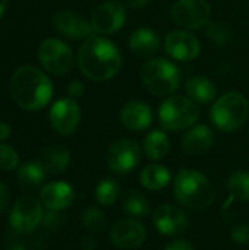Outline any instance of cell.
<instances>
[{"label": "cell", "instance_id": "6da1fadb", "mask_svg": "<svg viewBox=\"0 0 249 250\" xmlns=\"http://www.w3.org/2000/svg\"><path fill=\"white\" fill-rule=\"evenodd\" d=\"M78 67L87 79L104 82L119 73L122 53L113 41L92 34L85 38L78 51Z\"/></svg>", "mask_w": 249, "mask_h": 250}, {"label": "cell", "instance_id": "7a4b0ae2", "mask_svg": "<svg viewBox=\"0 0 249 250\" xmlns=\"http://www.w3.org/2000/svg\"><path fill=\"white\" fill-rule=\"evenodd\" d=\"M10 95L16 105L28 111L44 108L53 97V83L34 66L18 67L10 78Z\"/></svg>", "mask_w": 249, "mask_h": 250}, {"label": "cell", "instance_id": "3957f363", "mask_svg": "<svg viewBox=\"0 0 249 250\" xmlns=\"http://www.w3.org/2000/svg\"><path fill=\"white\" fill-rule=\"evenodd\" d=\"M173 190L178 202L192 211L208 208L216 198L210 180L195 170H181L175 177Z\"/></svg>", "mask_w": 249, "mask_h": 250}, {"label": "cell", "instance_id": "277c9868", "mask_svg": "<svg viewBox=\"0 0 249 250\" xmlns=\"http://www.w3.org/2000/svg\"><path fill=\"white\" fill-rule=\"evenodd\" d=\"M141 79L145 89L156 97H170L181 85L179 67L167 59L148 60L141 72Z\"/></svg>", "mask_w": 249, "mask_h": 250}, {"label": "cell", "instance_id": "5b68a950", "mask_svg": "<svg viewBox=\"0 0 249 250\" xmlns=\"http://www.w3.org/2000/svg\"><path fill=\"white\" fill-rule=\"evenodd\" d=\"M249 114V101L238 91L217 98L210 110L213 125L222 132H235L242 127Z\"/></svg>", "mask_w": 249, "mask_h": 250}, {"label": "cell", "instance_id": "8992f818", "mask_svg": "<svg viewBox=\"0 0 249 250\" xmlns=\"http://www.w3.org/2000/svg\"><path fill=\"white\" fill-rule=\"evenodd\" d=\"M200 119V108L195 101L183 95L167 97L158 108V120L163 129L178 132L192 127Z\"/></svg>", "mask_w": 249, "mask_h": 250}, {"label": "cell", "instance_id": "52a82bcc", "mask_svg": "<svg viewBox=\"0 0 249 250\" xmlns=\"http://www.w3.org/2000/svg\"><path fill=\"white\" fill-rule=\"evenodd\" d=\"M38 60L51 75H66L73 66V51L59 38H47L38 47Z\"/></svg>", "mask_w": 249, "mask_h": 250}, {"label": "cell", "instance_id": "ba28073f", "mask_svg": "<svg viewBox=\"0 0 249 250\" xmlns=\"http://www.w3.org/2000/svg\"><path fill=\"white\" fill-rule=\"evenodd\" d=\"M43 215L44 212L41 201L35 199L34 196H23L12 205L9 224L15 231L21 234H28L32 233L43 223Z\"/></svg>", "mask_w": 249, "mask_h": 250}, {"label": "cell", "instance_id": "9c48e42d", "mask_svg": "<svg viewBox=\"0 0 249 250\" xmlns=\"http://www.w3.org/2000/svg\"><path fill=\"white\" fill-rule=\"evenodd\" d=\"M172 19L183 29H200L211 19L207 0H178L172 6Z\"/></svg>", "mask_w": 249, "mask_h": 250}, {"label": "cell", "instance_id": "30bf717a", "mask_svg": "<svg viewBox=\"0 0 249 250\" xmlns=\"http://www.w3.org/2000/svg\"><path fill=\"white\" fill-rule=\"evenodd\" d=\"M109 168L117 174H126L135 170L141 161V146L129 138L113 142L106 154Z\"/></svg>", "mask_w": 249, "mask_h": 250}, {"label": "cell", "instance_id": "8fae6325", "mask_svg": "<svg viewBox=\"0 0 249 250\" xmlns=\"http://www.w3.org/2000/svg\"><path fill=\"white\" fill-rule=\"evenodd\" d=\"M94 32L110 35L119 31L126 22V6L120 1H106L95 7L91 16Z\"/></svg>", "mask_w": 249, "mask_h": 250}, {"label": "cell", "instance_id": "7c38bea8", "mask_svg": "<svg viewBox=\"0 0 249 250\" xmlns=\"http://www.w3.org/2000/svg\"><path fill=\"white\" fill-rule=\"evenodd\" d=\"M48 119L54 132L68 136L73 133L81 123V108L73 98H60L51 105Z\"/></svg>", "mask_w": 249, "mask_h": 250}, {"label": "cell", "instance_id": "4fadbf2b", "mask_svg": "<svg viewBox=\"0 0 249 250\" xmlns=\"http://www.w3.org/2000/svg\"><path fill=\"white\" fill-rule=\"evenodd\" d=\"M164 50L178 62H191L200 56L201 44L188 31H172L164 40Z\"/></svg>", "mask_w": 249, "mask_h": 250}, {"label": "cell", "instance_id": "5bb4252c", "mask_svg": "<svg viewBox=\"0 0 249 250\" xmlns=\"http://www.w3.org/2000/svg\"><path fill=\"white\" fill-rule=\"evenodd\" d=\"M145 237H147V230L136 220L125 218L117 221L110 229V240L119 249H136L145 242Z\"/></svg>", "mask_w": 249, "mask_h": 250}, {"label": "cell", "instance_id": "9a60e30c", "mask_svg": "<svg viewBox=\"0 0 249 250\" xmlns=\"http://www.w3.org/2000/svg\"><path fill=\"white\" fill-rule=\"evenodd\" d=\"M53 26L54 29L72 40L78 38H88L92 35L94 29L90 21H87L84 16L78 15L72 10H59L53 16Z\"/></svg>", "mask_w": 249, "mask_h": 250}, {"label": "cell", "instance_id": "2e32d148", "mask_svg": "<svg viewBox=\"0 0 249 250\" xmlns=\"http://www.w3.org/2000/svg\"><path fill=\"white\" fill-rule=\"evenodd\" d=\"M153 224L166 236H179L188 229L186 215L173 205H161L154 211Z\"/></svg>", "mask_w": 249, "mask_h": 250}, {"label": "cell", "instance_id": "e0dca14e", "mask_svg": "<svg viewBox=\"0 0 249 250\" xmlns=\"http://www.w3.org/2000/svg\"><path fill=\"white\" fill-rule=\"evenodd\" d=\"M122 125L132 132H142L153 123V110L144 101H129L120 110Z\"/></svg>", "mask_w": 249, "mask_h": 250}, {"label": "cell", "instance_id": "ac0fdd59", "mask_svg": "<svg viewBox=\"0 0 249 250\" xmlns=\"http://www.w3.org/2000/svg\"><path fill=\"white\" fill-rule=\"evenodd\" d=\"M75 198L72 186L66 182H51L45 185L40 193L41 204L51 211H62L68 208Z\"/></svg>", "mask_w": 249, "mask_h": 250}, {"label": "cell", "instance_id": "d6986e66", "mask_svg": "<svg viewBox=\"0 0 249 250\" xmlns=\"http://www.w3.org/2000/svg\"><path fill=\"white\" fill-rule=\"evenodd\" d=\"M214 144V133L207 125H194L182 136V149L189 155L207 152Z\"/></svg>", "mask_w": 249, "mask_h": 250}, {"label": "cell", "instance_id": "ffe728a7", "mask_svg": "<svg viewBox=\"0 0 249 250\" xmlns=\"http://www.w3.org/2000/svg\"><path fill=\"white\" fill-rule=\"evenodd\" d=\"M37 161L43 166L45 173L59 174L68 168L70 163V154L62 145H48L43 148Z\"/></svg>", "mask_w": 249, "mask_h": 250}, {"label": "cell", "instance_id": "44dd1931", "mask_svg": "<svg viewBox=\"0 0 249 250\" xmlns=\"http://www.w3.org/2000/svg\"><path fill=\"white\" fill-rule=\"evenodd\" d=\"M129 48L138 57H151L160 48L158 34L150 28H138L129 37Z\"/></svg>", "mask_w": 249, "mask_h": 250}, {"label": "cell", "instance_id": "7402d4cb", "mask_svg": "<svg viewBox=\"0 0 249 250\" xmlns=\"http://www.w3.org/2000/svg\"><path fill=\"white\" fill-rule=\"evenodd\" d=\"M185 89L188 97L197 104H210L217 97V86L207 76H192L186 81Z\"/></svg>", "mask_w": 249, "mask_h": 250}, {"label": "cell", "instance_id": "603a6c76", "mask_svg": "<svg viewBox=\"0 0 249 250\" xmlns=\"http://www.w3.org/2000/svg\"><path fill=\"white\" fill-rule=\"evenodd\" d=\"M139 180H141V185L148 190H161L170 183L172 174L169 168L164 166L150 164L144 167V170L141 171Z\"/></svg>", "mask_w": 249, "mask_h": 250}, {"label": "cell", "instance_id": "cb8c5ba5", "mask_svg": "<svg viewBox=\"0 0 249 250\" xmlns=\"http://www.w3.org/2000/svg\"><path fill=\"white\" fill-rule=\"evenodd\" d=\"M144 152L151 160H163L170 149V141L163 130H153L144 139Z\"/></svg>", "mask_w": 249, "mask_h": 250}, {"label": "cell", "instance_id": "d4e9b609", "mask_svg": "<svg viewBox=\"0 0 249 250\" xmlns=\"http://www.w3.org/2000/svg\"><path fill=\"white\" fill-rule=\"evenodd\" d=\"M45 174H47L45 170L43 168V166L38 161H28V163L22 164L16 173L18 185L22 189L38 188L43 183Z\"/></svg>", "mask_w": 249, "mask_h": 250}, {"label": "cell", "instance_id": "484cf974", "mask_svg": "<svg viewBox=\"0 0 249 250\" xmlns=\"http://www.w3.org/2000/svg\"><path fill=\"white\" fill-rule=\"evenodd\" d=\"M122 204H123V209L132 217L142 218L150 214V202L147 201V198L142 193H139L136 190L128 192L123 198Z\"/></svg>", "mask_w": 249, "mask_h": 250}, {"label": "cell", "instance_id": "4316f807", "mask_svg": "<svg viewBox=\"0 0 249 250\" xmlns=\"http://www.w3.org/2000/svg\"><path fill=\"white\" fill-rule=\"evenodd\" d=\"M120 193V186L114 179H104L98 183L97 190H95V196L100 205L103 207H112Z\"/></svg>", "mask_w": 249, "mask_h": 250}, {"label": "cell", "instance_id": "83f0119b", "mask_svg": "<svg viewBox=\"0 0 249 250\" xmlns=\"http://www.w3.org/2000/svg\"><path fill=\"white\" fill-rule=\"evenodd\" d=\"M229 190L233 198L248 202L249 201V173L248 171H236L229 177Z\"/></svg>", "mask_w": 249, "mask_h": 250}, {"label": "cell", "instance_id": "f1b7e54d", "mask_svg": "<svg viewBox=\"0 0 249 250\" xmlns=\"http://www.w3.org/2000/svg\"><path fill=\"white\" fill-rule=\"evenodd\" d=\"M82 223H84V227L92 233L103 231L107 224L104 214L97 208H87L82 214Z\"/></svg>", "mask_w": 249, "mask_h": 250}, {"label": "cell", "instance_id": "f546056e", "mask_svg": "<svg viewBox=\"0 0 249 250\" xmlns=\"http://www.w3.org/2000/svg\"><path fill=\"white\" fill-rule=\"evenodd\" d=\"M18 167H19V155L16 154V151L6 144H0V170L10 171V170H16Z\"/></svg>", "mask_w": 249, "mask_h": 250}, {"label": "cell", "instance_id": "4dcf8cb0", "mask_svg": "<svg viewBox=\"0 0 249 250\" xmlns=\"http://www.w3.org/2000/svg\"><path fill=\"white\" fill-rule=\"evenodd\" d=\"M207 35L208 38L217 44V45H225L229 42V38H230V32L227 29V26H225L223 23L220 22H214V23H210L208 29H207Z\"/></svg>", "mask_w": 249, "mask_h": 250}, {"label": "cell", "instance_id": "1f68e13d", "mask_svg": "<svg viewBox=\"0 0 249 250\" xmlns=\"http://www.w3.org/2000/svg\"><path fill=\"white\" fill-rule=\"evenodd\" d=\"M232 239H233L236 243H241V245H247V243H249L248 224H241V226L235 227L233 231H232Z\"/></svg>", "mask_w": 249, "mask_h": 250}, {"label": "cell", "instance_id": "d6a6232c", "mask_svg": "<svg viewBox=\"0 0 249 250\" xmlns=\"http://www.w3.org/2000/svg\"><path fill=\"white\" fill-rule=\"evenodd\" d=\"M84 91H85V86H84V83H82L81 81H78V79L72 81V82L68 85V95H69V98L76 100V98H79V97L84 95Z\"/></svg>", "mask_w": 249, "mask_h": 250}, {"label": "cell", "instance_id": "836d02e7", "mask_svg": "<svg viewBox=\"0 0 249 250\" xmlns=\"http://www.w3.org/2000/svg\"><path fill=\"white\" fill-rule=\"evenodd\" d=\"M9 202H10V192L7 186L0 180V215L6 211V208L9 207Z\"/></svg>", "mask_w": 249, "mask_h": 250}, {"label": "cell", "instance_id": "e575fe53", "mask_svg": "<svg viewBox=\"0 0 249 250\" xmlns=\"http://www.w3.org/2000/svg\"><path fill=\"white\" fill-rule=\"evenodd\" d=\"M59 223V215H57V211H51V209H47V212H44L43 215V224L45 227H54L56 224Z\"/></svg>", "mask_w": 249, "mask_h": 250}, {"label": "cell", "instance_id": "d590c367", "mask_svg": "<svg viewBox=\"0 0 249 250\" xmlns=\"http://www.w3.org/2000/svg\"><path fill=\"white\" fill-rule=\"evenodd\" d=\"M164 250H194V248H192V245H189L188 242L178 240V242L170 243Z\"/></svg>", "mask_w": 249, "mask_h": 250}, {"label": "cell", "instance_id": "8d00e7d4", "mask_svg": "<svg viewBox=\"0 0 249 250\" xmlns=\"http://www.w3.org/2000/svg\"><path fill=\"white\" fill-rule=\"evenodd\" d=\"M12 133V129L6 123H0V141H6Z\"/></svg>", "mask_w": 249, "mask_h": 250}, {"label": "cell", "instance_id": "74e56055", "mask_svg": "<svg viewBox=\"0 0 249 250\" xmlns=\"http://www.w3.org/2000/svg\"><path fill=\"white\" fill-rule=\"evenodd\" d=\"M151 0H126V4L132 9H141L144 6H147Z\"/></svg>", "mask_w": 249, "mask_h": 250}, {"label": "cell", "instance_id": "f35d334b", "mask_svg": "<svg viewBox=\"0 0 249 250\" xmlns=\"http://www.w3.org/2000/svg\"><path fill=\"white\" fill-rule=\"evenodd\" d=\"M31 250H45V248H44V245L41 242H34L31 245Z\"/></svg>", "mask_w": 249, "mask_h": 250}, {"label": "cell", "instance_id": "ab89813d", "mask_svg": "<svg viewBox=\"0 0 249 250\" xmlns=\"http://www.w3.org/2000/svg\"><path fill=\"white\" fill-rule=\"evenodd\" d=\"M6 250H25V248L21 243H12Z\"/></svg>", "mask_w": 249, "mask_h": 250}, {"label": "cell", "instance_id": "60d3db41", "mask_svg": "<svg viewBox=\"0 0 249 250\" xmlns=\"http://www.w3.org/2000/svg\"><path fill=\"white\" fill-rule=\"evenodd\" d=\"M7 3H9V0H0V16L4 13V10L7 7Z\"/></svg>", "mask_w": 249, "mask_h": 250}]
</instances>
